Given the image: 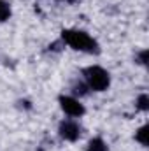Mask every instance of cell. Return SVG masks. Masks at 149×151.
I'll return each mask as SVG.
<instances>
[{
  "instance_id": "cell-5",
  "label": "cell",
  "mask_w": 149,
  "mask_h": 151,
  "mask_svg": "<svg viewBox=\"0 0 149 151\" xmlns=\"http://www.w3.org/2000/svg\"><path fill=\"white\" fill-rule=\"evenodd\" d=\"M84 151H109V148H107V142L102 137H93L86 144V150Z\"/></svg>"
},
{
  "instance_id": "cell-8",
  "label": "cell",
  "mask_w": 149,
  "mask_h": 151,
  "mask_svg": "<svg viewBox=\"0 0 149 151\" xmlns=\"http://www.w3.org/2000/svg\"><path fill=\"white\" fill-rule=\"evenodd\" d=\"M137 109L139 111H142V113H146L149 109V97L148 93H140L139 97H137Z\"/></svg>"
},
{
  "instance_id": "cell-4",
  "label": "cell",
  "mask_w": 149,
  "mask_h": 151,
  "mask_svg": "<svg viewBox=\"0 0 149 151\" xmlns=\"http://www.w3.org/2000/svg\"><path fill=\"white\" fill-rule=\"evenodd\" d=\"M58 135L67 142H75L81 137V127L75 119H63L58 125Z\"/></svg>"
},
{
  "instance_id": "cell-9",
  "label": "cell",
  "mask_w": 149,
  "mask_h": 151,
  "mask_svg": "<svg viewBox=\"0 0 149 151\" xmlns=\"http://www.w3.org/2000/svg\"><path fill=\"white\" fill-rule=\"evenodd\" d=\"M137 58H139V63H140V65H148V49L140 51Z\"/></svg>"
},
{
  "instance_id": "cell-2",
  "label": "cell",
  "mask_w": 149,
  "mask_h": 151,
  "mask_svg": "<svg viewBox=\"0 0 149 151\" xmlns=\"http://www.w3.org/2000/svg\"><path fill=\"white\" fill-rule=\"evenodd\" d=\"M82 76H84V84L97 91V93H102V91H107L109 86H111V74L100 67V65H90L82 70Z\"/></svg>"
},
{
  "instance_id": "cell-10",
  "label": "cell",
  "mask_w": 149,
  "mask_h": 151,
  "mask_svg": "<svg viewBox=\"0 0 149 151\" xmlns=\"http://www.w3.org/2000/svg\"><path fill=\"white\" fill-rule=\"evenodd\" d=\"M58 2H65V4H72L74 0H58Z\"/></svg>"
},
{
  "instance_id": "cell-7",
  "label": "cell",
  "mask_w": 149,
  "mask_h": 151,
  "mask_svg": "<svg viewBox=\"0 0 149 151\" xmlns=\"http://www.w3.org/2000/svg\"><path fill=\"white\" fill-rule=\"evenodd\" d=\"M12 14V9H11V4L7 0H0V23H5Z\"/></svg>"
},
{
  "instance_id": "cell-3",
  "label": "cell",
  "mask_w": 149,
  "mask_h": 151,
  "mask_svg": "<svg viewBox=\"0 0 149 151\" xmlns=\"http://www.w3.org/2000/svg\"><path fill=\"white\" fill-rule=\"evenodd\" d=\"M58 104H60V109L69 118H82L86 114L84 104L79 99L72 97V95H60L58 97Z\"/></svg>"
},
{
  "instance_id": "cell-6",
  "label": "cell",
  "mask_w": 149,
  "mask_h": 151,
  "mask_svg": "<svg viewBox=\"0 0 149 151\" xmlns=\"http://www.w3.org/2000/svg\"><path fill=\"white\" fill-rule=\"evenodd\" d=\"M148 135H149L148 125H142V127H139V128L135 130V141H137L142 148H148V144H149Z\"/></svg>"
},
{
  "instance_id": "cell-1",
  "label": "cell",
  "mask_w": 149,
  "mask_h": 151,
  "mask_svg": "<svg viewBox=\"0 0 149 151\" xmlns=\"http://www.w3.org/2000/svg\"><path fill=\"white\" fill-rule=\"evenodd\" d=\"M62 40L70 49L79 51V53H88V55H98L100 53V44L97 42V39L91 37L84 30L65 28V30H62Z\"/></svg>"
}]
</instances>
